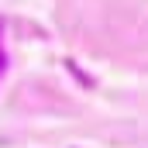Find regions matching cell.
Returning a JSON list of instances; mask_svg holds the SVG:
<instances>
[{
    "instance_id": "cell-1",
    "label": "cell",
    "mask_w": 148,
    "mask_h": 148,
    "mask_svg": "<svg viewBox=\"0 0 148 148\" xmlns=\"http://www.w3.org/2000/svg\"><path fill=\"white\" fill-rule=\"evenodd\" d=\"M0 76H3V48H0Z\"/></svg>"
}]
</instances>
